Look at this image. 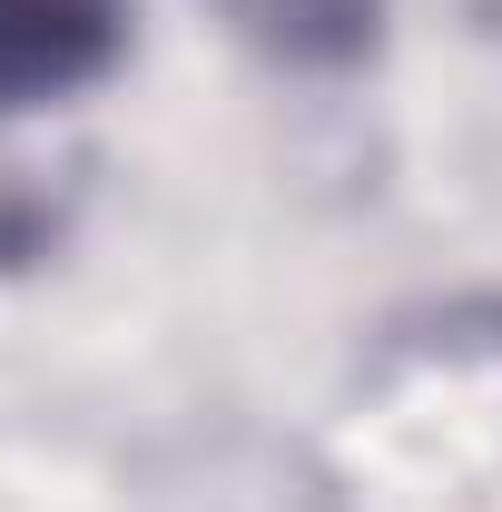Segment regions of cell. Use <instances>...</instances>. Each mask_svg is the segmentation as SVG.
I'll use <instances>...</instances> for the list:
<instances>
[{
  "mask_svg": "<svg viewBox=\"0 0 502 512\" xmlns=\"http://www.w3.org/2000/svg\"><path fill=\"white\" fill-rule=\"evenodd\" d=\"M227 10L247 20L276 60H306V69L355 60L375 40V20H384V0H227Z\"/></svg>",
  "mask_w": 502,
  "mask_h": 512,
  "instance_id": "obj_2",
  "label": "cell"
},
{
  "mask_svg": "<svg viewBox=\"0 0 502 512\" xmlns=\"http://www.w3.org/2000/svg\"><path fill=\"white\" fill-rule=\"evenodd\" d=\"M128 50V0H0V109L99 89Z\"/></svg>",
  "mask_w": 502,
  "mask_h": 512,
  "instance_id": "obj_1",
  "label": "cell"
}]
</instances>
